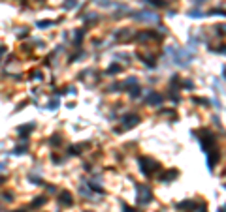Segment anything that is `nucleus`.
<instances>
[{"label":"nucleus","mask_w":226,"mask_h":212,"mask_svg":"<svg viewBox=\"0 0 226 212\" xmlns=\"http://www.w3.org/2000/svg\"><path fill=\"white\" fill-rule=\"evenodd\" d=\"M124 212H134L132 208H128V207H124Z\"/></svg>","instance_id":"nucleus-1"}]
</instances>
